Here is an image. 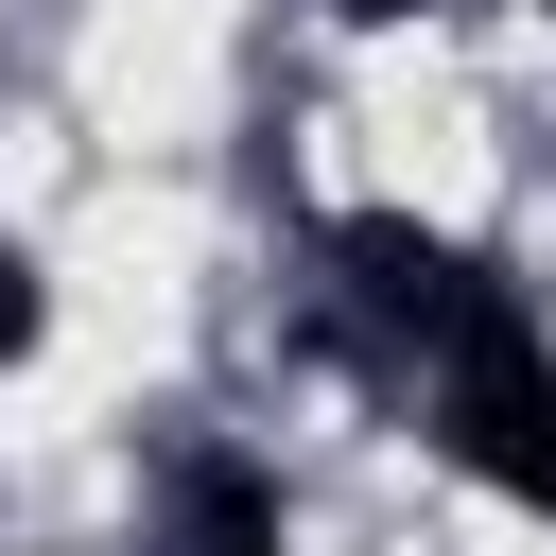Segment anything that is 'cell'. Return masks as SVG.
<instances>
[{
  "label": "cell",
  "mask_w": 556,
  "mask_h": 556,
  "mask_svg": "<svg viewBox=\"0 0 556 556\" xmlns=\"http://www.w3.org/2000/svg\"><path fill=\"white\" fill-rule=\"evenodd\" d=\"M35 348H52V261L0 226V365H35Z\"/></svg>",
  "instance_id": "cell-4"
},
{
  "label": "cell",
  "mask_w": 556,
  "mask_h": 556,
  "mask_svg": "<svg viewBox=\"0 0 556 556\" xmlns=\"http://www.w3.org/2000/svg\"><path fill=\"white\" fill-rule=\"evenodd\" d=\"M330 261H348V295H365L382 330H417V348H452V330L504 295V278H486L452 226H417V208H348V226H330Z\"/></svg>",
  "instance_id": "cell-2"
},
{
  "label": "cell",
  "mask_w": 556,
  "mask_h": 556,
  "mask_svg": "<svg viewBox=\"0 0 556 556\" xmlns=\"http://www.w3.org/2000/svg\"><path fill=\"white\" fill-rule=\"evenodd\" d=\"M156 556H295L278 469H261V452H191V469H174V504H156Z\"/></svg>",
  "instance_id": "cell-3"
},
{
  "label": "cell",
  "mask_w": 556,
  "mask_h": 556,
  "mask_svg": "<svg viewBox=\"0 0 556 556\" xmlns=\"http://www.w3.org/2000/svg\"><path fill=\"white\" fill-rule=\"evenodd\" d=\"M313 17H417V0H313Z\"/></svg>",
  "instance_id": "cell-5"
},
{
  "label": "cell",
  "mask_w": 556,
  "mask_h": 556,
  "mask_svg": "<svg viewBox=\"0 0 556 556\" xmlns=\"http://www.w3.org/2000/svg\"><path fill=\"white\" fill-rule=\"evenodd\" d=\"M434 452H452L486 504L556 521V330H539L521 295H486V313L434 348Z\"/></svg>",
  "instance_id": "cell-1"
}]
</instances>
